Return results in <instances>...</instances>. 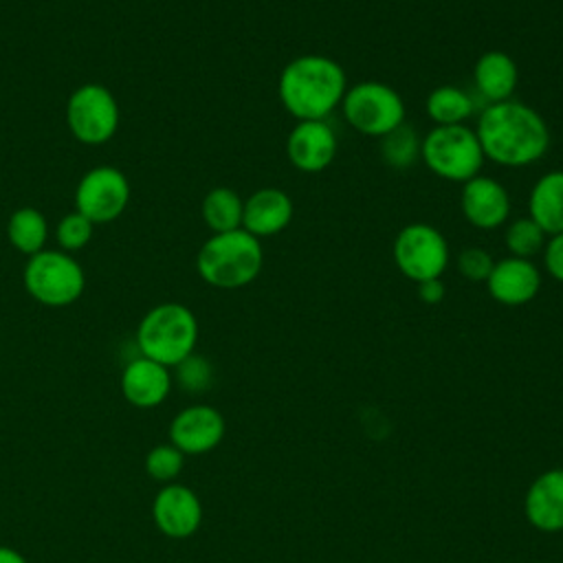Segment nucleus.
<instances>
[{
  "label": "nucleus",
  "mask_w": 563,
  "mask_h": 563,
  "mask_svg": "<svg viewBox=\"0 0 563 563\" xmlns=\"http://www.w3.org/2000/svg\"><path fill=\"white\" fill-rule=\"evenodd\" d=\"M475 134L484 158L504 167H526L539 161L550 145L543 117L515 99L484 106L477 117Z\"/></svg>",
  "instance_id": "1"
},
{
  "label": "nucleus",
  "mask_w": 563,
  "mask_h": 563,
  "mask_svg": "<svg viewBox=\"0 0 563 563\" xmlns=\"http://www.w3.org/2000/svg\"><path fill=\"white\" fill-rule=\"evenodd\" d=\"M347 77L339 62L325 55H299L290 59L277 81V95L297 121H321L341 106Z\"/></svg>",
  "instance_id": "2"
},
{
  "label": "nucleus",
  "mask_w": 563,
  "mask_h": 563,
  "mask_svg": "<svg viewBox=\"0 0 563 563\" xmlns=\"http://www.w3.org/2000/svg\"><path fill=\"white\" fill-rule=\"evenodd\" d=\"M264 251L255 235L244 229L213 233L196 255L198 275L216 288L235 290L249 286L262 271Z\"/></svg>",
  "instance_id": "3"
},
{
  "label": "nucleus",
  "mask_w": 563,
  "mask_h": 563,
  "mask_svg": "<svg viewBox=\"0 0 563 563\" xmlns=\"http://www.w3.org/2000/svg\"><path fill=\"white\" fill-rule=\"evenodd\" d=\"M198 343V319L178 301H165L150 308L136 328V345L141 356H147L165 367H176Z\"/></svg>",
  "instance_id": "4"
},
{
  "label": "nucleus",
  "mask_w": 563,
  "mask_h": 563,
  "mask_svg": "<svg viewBox=\"0 0 563 563\" xmlns=\"http://www.w3.org/2000/svg\"><path fill=\"white\" fill-rule=\"evenodd\" d=\"M420 158L440 178L466 183L484 165V152L468 125H435L420 145Z\"/></svg>",
  "instance_id": "5"
},
{
  "label": "nucleus",
  "mask_w": 563,
  "mask_h": 563,
  "mask_svg": "<svg viewBox=\"0 0 563 563\" xmlns=\"http://www.w3.org/2000/svg\"><path fill=\"white\" fill-rule=\"evenodd\" d=\"M22 282L26 292L42 306L62 308L77 301L86 288L81 264L66 251H46L26 260Z\"/></svg>",
  "instance_id": "6"
},
{
  "label": "nucleus",
  "mask_w": 563,
  "mask_h": 563,
  "mask_svg": "<svg viewBox=\"0 0 563 563\" xmlns=\"http://www.w3.org/2000/svg\"><path fill=\"white\" fill-rule=\"evenodd\" d=\"M345 121L365 136H385L405 123V101L387 84L361 81L345 90L343 101Z\"/></svg>",
  "instance_id": "7"
},
{
  "label": "nucleus",
  "mask_w": 563,
  "mask_h": 563,
  "mask_svg": "<svg viewBox=\"0 0 563 563\" xmlns=\"http://www.w3.org/2000/svg\"><path fill=\"white\" fill-rule=\"evenodd\" d=\"M119 103L103 84H84L68 97V130L86 145H101L110 141L119 128Z\"/></svg>",
  "instance_id": "8"
},
{
  "label": "nucleus",
  "mask_w": 563,
  "mask_h": 563,
  "mask_svg": "<svg viewBox=\"0 0 563 563\" xmlns=\"http://www.w3.org/2000/svg\"><path fill=\"white\" fill-rule=\"evenodd\" d=\"M394 262L411 282L442 277L449 264V244L444 235L424 222L407 224L394 240Z\"/></svg>",
  "instance_id": "9"
},
{
  "label": "nucleus",
  "mask_w": 563,
  "mask_h": 563,
  "mask_svg": "<svg viewBox=\"0 0 563 563\" xmlns=\"http://www.w3.org/2000/svg\"><path fill=\"white\" fill-rule=\"evenodd\" d=\"M130 202V183L125 174L112 165L88 169L75 189V209L92 224L117 220Z\"/></svg>",
  "instance_id": "10"
},
{
  "label": "nucleus",
  "mask_w": 563,
  "mask_h": 563,
  "mask_svg": "<svg viewBox=\"0 0 563 563\" xmlns=\"http://www.w3.org/2000/svg\"><path fill=\"white\" fill-rule=\"evenodd\" d=\"M227 431L224 416L211 405H189L180 409L167 429L169 444L185 455H202L213 451Z\"/></svg>",
  "instance_id": "11"
},
{
  "label": "nucleus",
  "mask_w": 563,
  "mask_h": 563,
  "mask_svg": "<svg viewBox=\"0 0 563 563\" xmlns=\"http://www.w3.org/2000/svg\"><path fill=\"white\" fill-rule=\"evenodd\" d=\"M152 519L169 539H187L202 523V501L194 488L172 482L165 484L152 501Z\"/></svg>",
  "instance_id": "12"
},
{
  "label": "nucleus",
  "mask_w": 563,
  "mask_h": 563,
  "mask_svg": "<svg viewBox=\"0 0 563 563\" xmlns=\"http://www.w3.org/2000/svg\"><path fill=\"white\" fill-rule=\"evenodd\" d=\"M336 134L325 119L297 121L286 139L288 161L303 174H319L330 167L336 156Z\"/></svg>",
  "instance_id": "13"
},
{
  "label": "nucleus",
  "mask_w": 563,
  "mask_h": 563,
  "mask_svg": "<svg viewBox=\"0 0 563 563\" xmlns=\"http://www.w3.org/2000/svg\"><path fill=\"white\" fill-rule=\"evenodd\" d=\"M460 202L464 218L484 231L501 227L510 216V196L504 185L490 176L477 174L466 180Z\"/></svg>",
  "instance_id": "14"
},
{
  "label": "nucleus",
  "mask_w": 563,
  "mask_h": 563,
  "mask_svg": "<svg viewBox=\"0 0 563 563\" xmlns=\"http://www.w3.org/2000/svg\"><path fill=\"white\" fill-rule=\"evenodd\" d=\"M169 391H172L169 367L147 356L132 358L121 372V394L132 407L154 409L165 402Z\"/></svg>",
  "instance_id": "15"
},
{
  "label": "nucleus",
  "mask_w": 563,
  "mask_h": 563,
  "mask_svg": "<svg viewBox=\"0 0 563 563\" xmlns=\"http://www.w3.org/2000/svg\"><path fill=\"white\" fill-rule=\"evenodd\" d=\"M486 286L495 301L504 306H523L537 297L541 288V273L532 260L510 255L493 264Z\"/></svg>",
  "instance_id": "16"
},
{
  "label": "nucleus",
  "mask_w": 563,
  "mask_h": 563,
  "mask_svg": "<svg viewBox=\"0 0 563 563\" xmlns=\"http://www.w3.org/2000/svg\"><path fill=\"white\" fill-rule=\"evenodd\" d=\"M523 515L541 532H563V468L543 471L523 495Z\"/></svg>",
  "instance_id": "17"
},
{
  "label": "nucleus",
  "mask_w": 563,
  "mask_h": 563,
  "mask_svg": "<svg viewBox=\"0 0 563 563\" xmlns=\"http://www.w3.org/2000/svg\"><path fill=\"white\" fill-rule=\"evenodd\" d=\"M292 211V200L284 189L262 187L244 200L242 229L257 240L277 235L290 224Z\"/></svg>",
  "instance_id": "18"
},
{
  "label": "nucleus",
  "mask_w": 563,
  "mask_h": 563,
  "mask_svg": "<svg viewBox=\"0 0 563 563\" xmlns=\"http://www.w3.org/2000/svg\"><path fill=\"white\" fill-rule=\"evenodd\" d=\"M475 92L488 103L512 99L519 84V68L508 53L488 51L473 66Z\"/></svg>",
  "instance_id": "19"
},
{
  "label": "nucleus",
  "mask_w": 563,
  "mask_h": 563,
  "mask_svg": "<svg viewBox=\"0 0 563 563\" xmlns=\"http://www.w3.org/2000/svg\"><path fill=\"white\" fill-rule=\"evenodd\" d=\"M528 218H532L541 231L550 238L563 233V172L543 174L528 198Z\"/></svg>",
  "instance_id": "20"
},
{
  "label": "nucleus",
  "mask_w": 563,
  "mask_h": 563,
  "mask_svg": "<svg viewBox=\"0 0 563 563\" xmlns=\"http://www.w3.org/2000/svg\"><path fill=\"white\" fill-rule=\"evenodd\" d=\"M7 238L15 251L31 257L44 249L48 238V222L40 209L20 207L7 222Z\"/></svg>",
  "instance_id": "21"
},
{
  "label": "nucleus",
  "mask_w": 563,
  "mask_h": 563,
  "mask_svg": "<svg viewBox=\"0 0 563 563\" xmlns=\"http://www.w3.org/2000/svg\"><path fill=\"white\" fill-rule=\"evenodd\" d=\"M424 108L435 125H462L475 112V101L457 86H438L429 92Z\"/></svg>",
  "instance_id": "22"
},
{
  "label": "nucleus",
  "mask_w": 563,
  "mask_h": 563,
  "mask_svg": "<svg viewBox=\"0 0 563 563\" xmlns=\"http://www.w3.org/2000/svg\"><path fill=\"white\" fill-rule=\"evenodd\" d=\"M244 200L229 187H213L202 200V220L213 233L242 229Z\"/></svg>",
  "instance_id": "23"
},
{
  "label": "nucleus",
  "mask_w": 563,
  "mask_h": 563,
  "mask_svg": "<svg viewBox=\"0 0 563 563\" xmlns=\"http://www.w3.org/2000/svg\"><path fill=\"white\" fill-rule=\"evenodd\" d=\"M420 145H422V139H418L416 130L409 128L407 123H400L398 128L380 136L383 161L394 169L411 167L420 156Z\"/></svg>",
  "instance_id": "24"
},
{
  "label": "nucleus",
  "mask_w": 563,
  "mask_h": 563,
  "mask_svg": "<svg viewBox=\"0 0 563 563\" xmlns=\"http://www.w3.org/2000/svg\"><path fill=\"white\" fill-rule=\"evenodd\" d=\"M548 235L541 231V227L532 218H517L506 227L504 242L512 257L532 260L539 251H543Z\"/></svg>",
  "instance_id": "25"
},
{
  "label": "nucleus",
  "mask_w": 563,
  "mask_h": 563,
  "mask_svg": "<svg viewBox=\"0 0 563 563\" xmlns=\"http://www.w3.org/2000/svg\"><path fill=\"white\" fill-rule=\"evenodd\" d=\"M185 466V453H180L174 444H156L145 455V473L154 482L172 484Z\"/></svg>",
  "instance_id": "26"
},
{
  "label": "nucleus",
  "mask_w": 563,
  "mask_h": 563,
  "mask_svg": "<svg viewBox=\"0 0 563 563\" xmlns=\"http://www.w3.org/2000/svg\"><path fill=\"white\" fill-rule=\"evenodd\" d=\"M92 229H95V224L84 213H79L75 209V211L62 216V220L57 222V229H55V238H57L59 246L66 253H70V251L84 249L90 242Z\"/></svg>",
  "instance_id": "27"
},
{
  "label": "nucleus",
  "mask_w": 563,
  "mask_h": 563,
  "mask_svg": "<svg viewBox=\"0 0 563 563\" xmlns=\"http://www.w3.org/2000/svg\"><path fill=\"white\" fill-rule=\"evenodd\" d=\"M176 380L185 391H191V394L207 391L213 383V367L205 356L194 352L176 365Z\"/></svg>",
  "instance_id": "28"
},
{
  "label": "nucleus",
  "mask_w": 563,
  "mask_h": 563,
  "mask_svg": "<svg viewBox=\"0 0 563 563\" xmlns=\"http://www.w3.org/2000/svg\"><path fill=\"white\" fill-rule=\"evenodd\" d=\"M493 257L486 249L468 246L457 255V271L471 282H486L493 271Z\"/></svg>",
  "instance_id": "29"
},
{
  "label": "nucleus",
  "mask_w": 563,
  "mask_h": 563,
  "mask_svg": "<svg viewBox=\"0 0 563 563\" xmlns=\"http://www.w3.org/2000/svg\"><path fill=\"white\" fill-rule=\"evenodd\" d=\"M543 266L550 277L563 282V233L550 235L543 246Z\"/></svg>",
  "instance_id": "30"
},
{
  "label": "nucleus",
  "mask_w": 563,
  "mask_h": 563,
  "mask_svg": "<svg viewBox=\"0 0 563 563\" xmlns=\"http://www.w3.org/2000/svg\"><path fill=\"white\" fill-rule=\"evenodd\" d=\"M418 297L429 303V306H435L444 299V284H442V277H435V279H424V282H418Z\"/></svg>",
  "instance_id": "31"
},
{
  "label": "nucleus",
  "mask_w": 563,
  "mask_h": 563,
  "mask_svg": "<svg viewBox=\"0 0 563 563\" xmlns=\"http://www.w3.org/2000/svg\"><path fill=\"white\" fill-rule=\"evenodd\" d=\"M0 563H29L18 550L9 545H0Z\"/></svg>",
  "instance_id": "32"
}]
</instances>
